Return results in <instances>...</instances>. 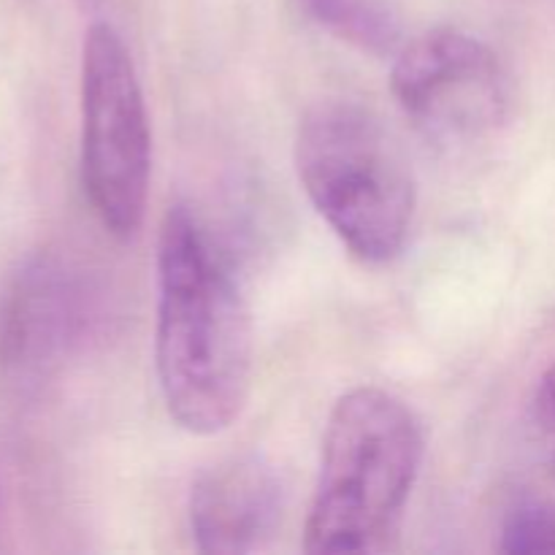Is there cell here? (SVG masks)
<instances>
[{"instance_id": "6da1fadb", "label": "cell", "mask_w": 555, "mask_h": 555, "mask_svg": "<svg viewBox=\"0 0 555 555\" xmlns=\"http://www.w3.org/2000/svg\"><path fill=\"white\" fill-rule=\"evenodd\" d=\"M253 318L231 249L190 204L157 238L155 369L163 404L195 437L225 431L253 388Z\"/></svg>"}, {"instance_id": "7a4b0ae2", "label": "cell", "mask_w": 555, "mask_h": 555, "mask_svg": "<svg viewBox=\"0 0 555 555\" xmlns=\"http://www.w3.org/2000/svg\"><path fill=\"white\" fill-rule=\"evenodd\" d=\"M423 453L421 421L399 396L374 385L341 396L325 426L304 551H385L404 518Z\"/></svg>"}, {"instance_id": "3957f363", "label": "cell", "mask_w": 555, "mask_h": 555, "mask_svg": "<svg viewBox=\"0 0 555 555\" xmlns=\"http://www.w3.org/2000/svg\"><path fill=\"white\" fill-rule=\"evenodd\" d=\"M296 171L318 215L358 260L383 266L404 253L417 206L415 173L372 108L341 98L307 108Z\"/></svg>"}, {"instance_id": "277c9868", "label": "cell", "mask_w": 555, "mask_h": 555, "mask_svg": "<svg viewBox=\"0 0 555 555\" xmlns=\"http://www.w3.org/2000/svg\"><path fill=\"white\" fill-rule=\"evenodd\" d=\"M152 130L130 49L108 22L81 47V188L101 225L128 242L144 222Z\"/></svg>"}, {"instance_id": "5b68a950", "label": "cell", "mask_w": 555, "mask_h": 555, "mask_svg": "<svg viewBox=\"0 0 555 555\" xmlns=\"http://www.w3.org/2000/svg\"><path fill=\"white\" fill-rule=\"evenodd\" d=\"M390 92L401 114L439 144H475L509 119L513 81L488 43L434 27L396 54Z\"/></svg>"}, {"instance_id": "8992f818", "label": "cell", "mask_w": 555, "mask_h": 555, "mask_svg": "<svg viewBox=\"0 0 555 555\" xmlns=\"http://www.w3.org/2000/svg\"><path fill=\"white\" fill-rule=\"evenodd\" d=\"M92 323V293L79 269L57 255H33L0 301V369L33 383L74 356Z\"/></svg>"}, {"instance_id": "52a82bcc", "label": "cell", "mask_w": 555, "mask_h": 555, "mask_svg": "<svg viewBox=\"0 0 555 555\" xmlns=\"http://www.w3.org/2000/svg\"><path fill=\"white\" fill-rule=\"evenodd\" d=\"M285 513V486L258 453L231 455L201 472L190 491V531L201 553H255L274 540Z\"/></svg>"}, {"instance_id": "ba28073f", "label": "cell", "mask_w": 555, "mask_h": 555, "mask_svg": "<svg viewBox=\"0 0 555 555\" xmlns=\"http://www.w3.org/2000/svg\"><path fill=\"white\" fill-rule=\"evenodd\" d=\"M314 20L363 52L385 54L399 43V22L385 0H304Z\"/></svg>"}, {"instance_id": "9c48e42d", "label": "cell", "mask_w": 555, "mask_h": 555, "mask_svg": "<svg viewBox=\"0 0 555 555\" xmlns=\"http://www.w3.org/2000/svg\"><path fill=\"white\" fill-rule=\"evenodd\" d=\"M504 553H555V504L524 502L502 529Z\"/></svg>"}, {"instance_id": "30bf717a", "label": "cell", "mask_w": 555, "mask_h": 555, "mask_svg": "<svg viewBox=\"0 0 555 555\" xmlns=\"http://www.w3.org/2000/svg\"><path fill=\"white\" fill-rule=\"evenodd\" d=\"M529 423L537 448L542 450V459L555 475V366L542 374L540 385L531 396Z\"/></svg>"}]
</instances>
